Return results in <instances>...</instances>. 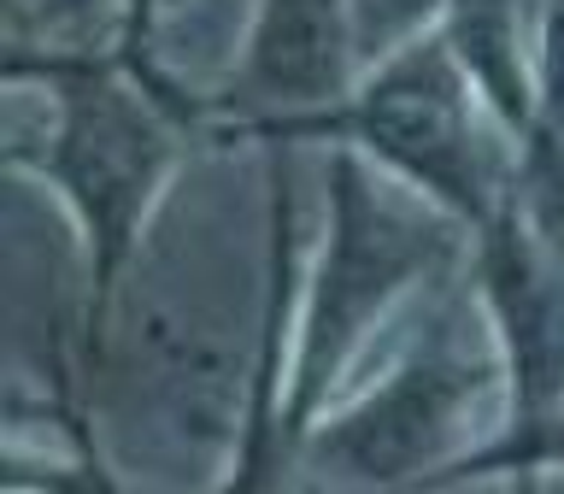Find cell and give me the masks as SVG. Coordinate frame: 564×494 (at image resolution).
<instances>
[{
    "mask_svg": "<svg viewBox=\"0 0 564 494\" xmlns=\"http://www.w3.org/2000/svg\"><path fill=\"white\" fill-rule=\"evenodd\" d=\"M506 388L500 353H470L453 312H441L394 365L352 400H335L300 436L306 483L359 494H423L430 476L470 448L465 423Z\"/></svg>",
    "mask_w": 564,
    "mask_h": 494,
    "instance_id": "4",
    "label": "cell"
},
{
    "mask_svg": "<svg viewBox=\"0 0 564 494\" xmlns=\"http://www.w3.org/2000/svg\"><path fill=\"white\" fill-rule=\"evenodd\" d=\"M352 0H259L229 83L206 100L218 141H259L264 130L335 112L359 88Z\"/></svg>",
    "mask_w": 564,
    "mask_h": 494,
    "instance_id": "6",
    "label": "cell"
},
{
    "mask_svg": "<svg viewBox=\"0 0 564 494\" xmlns=\"http://www.w3.org/2000/svg\"><path fill=\"white\" fill-rule=\"evenodd\" d=\"M488 124L494 118L470 71L458 65L447 30H430L370 65L335 112L264 130L259 148H306V141L347 148L476 241L511 194V159H500Z\"/></svg>",
    "mask_w": 564,
    "mask_h": 494,
    "instance_id": "3",
    "label": "cell"
},
{
    "mask_svg": "<svg viewBox=\"0 0 564 494\" xmlns=\"http://www.w3.org/2000/svg\"><path fill=\"white\" fill-rule=\"evenodd\" d=\"M441 18H447V0H352V30H359L365 71L388 60L394 47L441 30Z\"/></svg>",
    "mask_w": 564,
    "mask_h": 494,
    "instance_id": "10",
    "label": "cell"
},
{
    "mask_svg": "<svg viewBox=\"0 0 564 494\" xmlns=\"http://www.w3.org/2000/svg\"><path fill=\"white\" fill-rule=\"evenodd\" d=\"M300 206L289 148H264V254H259V312H253V377H247L241 430L212 494H300V430L289 418V365L300 318Z\"/></svg>",
    "mask_w": 564,
    "mask_h": 494,
    "instance_id": "5",
    "label": "cell"
},
{
    "mask_svg": "<svg viewBox=\"0 0 564 494\" xmlns=\"http://www.w3.org/2000/svg\"><path fill=\"white\" fill-rule=\"evenodd\" d=\"M7 77L35 83L53 100V130L30 153V171L59 194L77 229V377L106 342L123 289H130L141 241L159 212L188 124L135 77L118 53H59V47H7Z\"/></svg>",
    "mask_w": 564,
    "mask_h": 494,
    "instance_id": "1",
    "label": "cell"
},
{
    "mask_svg": "<svg viewBox=\"0 0 564 494\" xmlns=\"http://www.w3.org/2000/svg\"><path fill=\"white\" fill-rule=\"evenodd\" d=\"M470 259V236L435 206H394L370 183V165L347 148H329L324 183V247L300 277L289 418L306 436L341 400L352 359L430 277Z\"/></svg>",
    "mask_w": 564,
    "mask_h": 494,
    "instance_id": "2",
    "label": "cell"
},
{
    "mask_svg": "<svg viewBox=\"0 0 564 494\" xmlns=\"http://www.w3.org/2000/svg\"><path fill=\"white\" fill-rule=\"evenodd\" d=\"M511 201H518L529 236L564 282V141L541 124L511 148Z\"/></svg>",
    "mask_w": 564,
    "mask_h": 494,
    "instance_id": "8",
    "label": "cell"
},
{
    "mask_svg": "<svg viewBox=\"0 0 564 494\" xmlns=\"http://www.w3.org/2000/svg\"><path fill=\"white\" fill-rule=\"evenodd\" d=\"M529 71H535V124L564 141V0H541Z\"/></svg>",
    "mask_w": 564,
    "mask_h": 494,
    "instance_id": "11",
    "label": "cell"
},
{
    "mask_svg": "<svg viewBox=\"0 0 564 494\" xmlns=\"http://www.w3.org/2000/svg\"><path fill=\"white\" fill-rule=\"evenodd\" d=\"M564 471V400L529 430H494L470 441L458 459H447L423 494H447L465 483H506V494H541V483Z\"/></svg>",
    "mask_w": 564,
    "mask_h": 494,
    "instance_id": "7",
    "label": "cell"
},
{
    "mask_svg": "<svg viewBox=\"0 0 564 494\" xmlns=\"http://www.w3.org/2000/svg\"><path fill=\"white\" fill-rule=\"evenodd\" d=\"M165 7L171 0H118V42H112V53L188 124V130H206V100H194L188 88L171 83L165 65H159V12Z\"/></svg>",
    "mask_w": 564,
    "mask_h": 494,
    "instance_id": "9",
    "label": "cell"
}]
</instances>
